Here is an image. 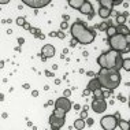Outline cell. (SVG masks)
<instances>
[{
    "mask_svg": "<svg viewBox=\"0 0 130 130\" xmlns=\"http://www.w3.org/2000/svg\"><path fill=\"white\" fill-rule=\"evenodd\" d=\"M70 30H71L73 38H75V40L82 45H88V44L93 43L94 37H96V33H94L92 29L86 27L85 23L81 22V21H77V22L73 23V26L70 27Z\"/></svg>",
    "mask_w": 130,
    "mask_h": 130,
    "instance_id": "1",
    "label": "cell"
},
{
    "mask_svg": "<svg viewBox=\"0 0 130 130\" xmlns=\"http://www.w3.org/2000/svg\"><path fill=\"white\" fill-rule=\"evenodd\" d=\"M97 78H99L101 86L108 90H114L115 88L119 86L121 84V73L115 69H100L97 73Z\"/></svg>",
    "mask_w": 130,
    "mask_h": 130,
    "instance_id": "2",
    "label": "cell"
},
{
    "mask_svg": "<svg viewBox=\"0 0 130 130\" xmlns=\"http://www.w3.org/2000/svg\"><path fill=\"white\" fill-rule=\"evenodd\" d=\"M118 55H119V52L114 51V50L107 51V52L101 54L99 58H97V63L100 64L101 69H115Z\"/></svg>",
    "mask_w": 130,
    "mask_h": 130,
    "instance_id": "3",
    "label": "cell"
},
{
    "mask_svg": "<svg viewBox=\"0 0 130 130\" xmlns=\"http://www.w3.org/2000/svg\"><path fill=\"white\" fill-rule=\"evenodd\" d=\"M108 44L111 45V48L114 51L123 52V54H125V51L127 50V47L130 45L126 36H123V34H115L114 37L108 38Z\"/></svg>",
    "mask_w": 130,
    "mask_h": 130,
    "instance_id": "4",
    "label": "cell"
},
{
    "mask_svg": "<svg viewBox=\"0 0 130 130\" xmlns=\"http://www.w3.org/2000/svg\"><path fill=\"white\" fill-rule=\"evenodd\" d=\"M100 125L104 130H114L118 125V118L115 115H107L100 119Z\"/></svg>",
    "mask_w": 130,
    "mask_h": 130,
    "instance_id": "5",
    "label": "cell"
},
{
    "mask_svg": "<svg viewBox=\"0 0 130 130\" xmlns=\"http://www.w3.org/2000/svg\"><path fill=\"white\" fill-rule=\"evenodd\" d=\"M71 101H70L67 97H59L58 100L55 101V108H59V110H63L64 112H69L70 110H71Z\"/></svg>",
    "mask_w": 130,
    "mask_h": 130,
    "instance_id": "6",
    "label": "cell"
},
{
    "mask_svg": "<svg viewBox=\"0 0 130 130\" xmlns=\"http://www.w3.org/2000/svg\"><path fill=\"white\" fill-rule=\"evenodd\" d=\"M50 3H51L50 0H23V4L29 6L34 10H40V8H43V7L48 6Z\"/></svg>",
    "mask_w": 130,
    "mask_h": 130,
    "instance_id": "7",
    "label": "cell"
},
{
    "mask_svg": "<svg viewBox=\"0 0 130 130\" xmlns=\"http://www.w3.org/2000/svg\"><path fill=\"white\" fill-rule=\"evenodd\" d=\"M90 108H92L96 114H101V112H104L105 110H107V101H105V100H96V99H93Z\"/></svg>",
    "mask_w": 130,
    "mask_h": 130,
    "instance_id": "8",
    "label": "cell"
},
{
    "mask_svg": "<svg viewBox=\"0 0 130 130\" xmlns=\"http://www.w3.org/2000/svg\"><path fill=\"white\" fill-rule=\"evenodd\" d=\"M66 122V118H60V117H56V115L52 114L50 117V125L52 126V130L55 129H60Z\"/></svg>",
    "mask_w": 130,
    "mask_h": 130,
    "instance_id": "9",
    "label": "cell"
},
{
    "mask_svg": "<svg viewBox=\"0 0 130 130\" xmlns=\"http://www.w3.org/2000/svg\"><path fill=\"white\" fill-rule=\"evenodd\" d=\"M41 55H44L45 58H52L55 55V47L51 44H45L43 48H41Z\"/></svg>",
    "mask_w": 130,
    "mask_h": 130,
    "instance_id": "10",
    "label": "cell"
},
{
    "mask_svg": "<svg viewBox=\"0 0 130 130\" xmlns=\"http://www.w3.org/2000/svg\"><path fill=\"white\" fill-rule=\"evenodd\" d=\"M100 88H103V86H101V84H100L99 78H97V77H94V78H92V79L89 81V82H88V86H86V89H89L90 92L93 93L96 89H100Z\"/></svg>",
    "mask_w": 130,
    "mask_h": 130,
    "instance_id": "11",
    "label": "cell"
},
{
    "mask_svg": "<svg viewBox=\"0 0 130 130\" xmlns=\"http://www.w3.org/2000/svg\"><path fill=\"white\" fill-rule=\"evenodd\" d=\"M79 12L81 14H85V15H93V7L92 4H90V2H88V0H85V3H84V6L79 8Z\"/></svg>",
    "mask_w": 130,
    "mask_h": 130,
    "instance_id": "12",
    "label": "cell"
},
{
    "mask_svg": "<svg viewBox=\"0 0 130 130\" xmlns=\"http://www.w3.org/2000/svg\"><path fill=\"white\" fill-rule=\"evenodd\" d=\"M111 12H112V10H108V8H105V7H100V8H99V17H100V18H103V19H108V18H110Z\"/></svg>",
    "mask_w": 130,
    "mask_h": 130,
    "instance_id": "13",
    "label": "cell"
},
{
    "mask_svg": "<svg viewBox=\"0 0 130 130\" xmlns=\"http://www.w3.org/2000/svg\"><path fill=\"white\" fill-rule=\"evenodd\" d=\"M84 3H85V0H69V6L75 8V10H78V11H79L81 7L84 6Z\"/></svg>",
    "mask_w": 130,
    "mask_h": 130,
    "instance_id": "14",
    "label": "cell"
},
{
    "mask_svg": "<svg viewBox=\"0 0 130 130\" xmlns=\"http://www.w3.org/2000/svg\"><path fill=\"white\" fill-rule=\"evenodd\" d=\"M117 31L118 34H123V36H129L130 34V29L126 25H117Z\"/></svg>",
    "mask_w": 130,
    "mask_h": 130,
    "instance_id": "15",
    "label": "cell"
},
{
    "mask_svg": "<svg viewBox=\"0 0 130 130\" xmlns=\"http://www.w3.org/2000/svg\"><path fill=\"white\" fill-rule=\"evenodd\" d=\"M100 7H105L108 10H112L114 7V0H100Z\"/></svg>",
    "mask_w": 130,
    "mask_h": 130,
    "instance_id": "16",
    "label": "cell"
},
{
    "mask_svg": "<svg viewBox=\"0 0 130 130\" xmlns=\"http://www.w3.org/2000/svg\"><path fill=\"white\" fill-rule=\"evenodd\" d=\"M126 18H127V11H125L123 14H121V15H117V23L118 25H125L126 22Z\"/></svg>",
    "mask_w": 130,
    "mask_h": 130,
    "instance_id": "17",
    "label": "cell"
},
{
    "mask_svg": "<svg viewBox=\"0 0 130 130\" xmlns=\"http://www.w3.org/2000/svg\"><path fill=\"white\" fill-rule=\"evenodd\" d=\"M123 60L125 59L122 58V54L119 52V55H118V58H117V64H115V70H121V69H123Z\"/></svg>",
    "mask_w": 130,
    "mask_h": 130,
    "instance_id": "18",
    "label": "cell"
},
{
    "mask_svg": "<svg viewBox=\"0 0 130 130\" xmlns=\"http://www.w3.org/2000/svg\"><path fill=\"white\" fill-rule=\"evenodd\" d=\"M85 123H86V121H84V119H77V121H74V127L77 130H82L84 127H85Z\"/></svg>",
    "mask_w": 130,
    "mask_h": 130,
    "instance_id": "19",
    "label": "cell"
},
{
    "mask_svg": "<svg viewBox=\"0 0 130 130\" xmlns=\"http://www.w3.org/2000/svg\"><path fill=\"white\" fill-rule=\"evenodd\" d=\"M93 97L96 100H104V92L101 90V88H100V89L94 90V92H93Z\"/></svg>",
    "mask_w": 130,
    "mask_h": 130,
    "instance_id": "20",
    "label": "cell"
},
{
    "mask_svg": "<svg viewBox=\"0 0 130 130\" xmlns=\"http://www.w3.org/2000/svg\"><path fill=\"white\" fill-rule=\"evenodd\" d=\"M105 31H107V36L110 37V38H111V37H114L115 34H118V31H117V26H108Z\"/></svg>",
    "mask_w": 130,
    "mask_h": 130,
    "instance_id": "21",
    "label": "cell"
},
{
    "mask_svg": "<svg viewBox=\"0 0 130 130\" xmlns=\"http://www.w3.org/2000/svg\"><path fill=\"white\" fill-rule=\"evenodd\" d=\"M118 126L122 130H129V122L127 121H123V119H119V121H118Z\"/></svg>",
    "mask_w": 130,
    "mask_h": 130,
    "instance_id": "22",
    "label": "cell"
},
{
    "mask_svg": "<svg viewBox=\"0 0 130 130\" xmlns=\"http://www.w3.org/2000/svg\"><path fill=\"white\" fill-rule=\"evenodd\" d=\"M54 115H56V117H60V118H66V114L67 112H64L63 110H59V108H55L54 112H52Z\"/></svg>",
    "mask_w": 130,
    "mask_h": 130,
    "instance_id": "23",
    "label": "cell"
},
{
    "mask_svg": "<svg viewBox=\"0 0 130 130\" xmlns=\"http://www.w3.org/2000/svg\"><path fill=\"white\" fill-rule=\"evenodd\" d=\"M15 22H17V25H18V26H22V27L26 25V21H25V18H23V17H18Z\"/></svg>",
    "mask_w": 130,
    "mask_h": 130,
    "instance_id": "24",
    "label": "cell"
},
{
    "mask_svg": "<svg viewBox=\"0 0 130 130\" xmlns=\"http://www.w3.org/2000/svg\"><path fill=\"white\" fill-rule=\"evenodd\" d=\"M123 69L126 70V71H130V58L123 60Z\"/></svg>",
    "mask_w": 130,
    "mask_h": 130,
    "instance_id": "25",
    "label": "cell"
},
{
    "mask_svg": "<svg viewBox=\"0 0 130 130\" xmlns=\"http://www.w3.org/2000/svg\"><path fill=\"white\" fill-rule=\"evenodd\" d=\"M81 119H84V121H86L88 119V111L84 110L82 112H81Z\"/></svg>",
    "mask_w": 130,
    "mask_h": 130,
    "instance_id": "26",
    "label": "cell"
},
{
    "mask_svg": "<svg viewBox=\"0 0 130 130\" xmlns=\"http://www.w3.org/2000/svg\"><path fill=\"white\" fill-rule=\"evenodd\" d=\"M67 27H69V23L63 21V22L60 23V29H62V30H66V29H67Z\"/></svg>",
    "mask_w": 130,
    "mask_h": 130,
    "instance_id": "27",
    "label": "cell"
},
{
    "mask_svg": "<svg viewBox=\"0 0 130 130\" xmlns=\"http://www.w3.org/2000/svg\"><path fill=\"white\" fill-rule=\"evenodd\" d=\"M63 96H64V97H70V96H71V90H70V89H66L64 92H63Z\"/></svg>",
    "mask_w": 130,
    "mask_h": 130,
    "instance_id": "28",
    "label": "cell"
},
{
    "mask_svg": "<svg viewBox=\"0 0 130 130\" xmlns=\"http://www.w3.org/2000/svg\"><path fill=\"white\" fill-rule=\"evenodd\" d=\"M44 74H45V77H48V78H51V77H54V73H51L50 70H45V71H44Z\"/></svg>",
    "mask_w": 130,
    "mask_h": 130,
    "instance_id": "29",
    "label": "cell"
},
{
    "mask_svg": "<svg viewBox=\"0 0 130 130\" xmlns=\"http://www.w3.org/2000/svg\"><path fill=\"white\" fill-rule=\"evenodd\" d=\"M77 44H78V41H77L75 38H71V41H70V47H75Z\"/></svg>",
    "mask_w": 130,
    "mask_h": 130,
    "instance_id": "30",
    "label": "cell"
},
{
    "mask_svg": "<svg viewBox=\"0 0 130 130\" xmlns=\"http://www.w3.org/2000/svg\"><path fill=\"white\" fill-rule=\"evenodd\" d=\"M93 123H94V121H93L92 118H88V119H86V125H88V126H92Z\"/></svg>",
    "mask_w": 130,
    "mask_h": 130,
    "instance_id": "31",
    "label": "cell"
},
{
    "mask_svg": "<svg viewBox=\"0 0 130 130\" xmlns=\"http://www.w3.org/2000/svg\"><path fill=\"white\" fill-rule=\"evenodd\" d=\"M58 37H59V38H62V40H63V38H64V37H66V34H64V31H58Z\"/></svg>",
    "mask_w": 130,
    "mask_h": 130,
    "instance_id": "32",
    "label": "cell"
},
{
    "mask_svg": "<svg viewBox=\"0 0 130 130\" xmlns=\"http://www.w3.org/2000/svg\"><path fill=\"white\" fill-rule=\"evenodd\" d=\"M89 94H90V90L89 89H85V90H84V93H82V96L86 97V96H89Z\"/></svg>",
    "mask_w": 130,
    "mask_h": 130,
    "instance_id": "33",
    "label": "cell"
},
{
    "mask_svg": "<svg viewBox=\"0 0 130 130\" xmlns=\"http://www.w3.org/2000/svg\"><path fill=\"white\" fill-rule=\"evenodd\" d=\"M110 94H111V90L105 89V92H104V99H105V97H108V96H110Z\"/></svg>",
    "mask_w": 130,
    "mask_h": 130,
    "instance_id": "34",
    "label": "cell"
},
{
    "mask_svg": "<svg viewBox=\"0 0 130 130\" xmlns=\"http://www.w3.org/2000/svg\"><path fill=\"white\" fill-rule=\"evenodd\" d=\"M86 75H88V77H93V78H94V75H97V74H94L93 71H88V73H86Z\"/></svg>",
    "mask_w": 130,
    "mask_h": 130,
    "instance_id": "35",
    "label": "cell"
},
{
    "mask_svg": "<svg viewBox=\"0 0 130 130\" xmlns=\"http://www.w3.org/2000/svg\"><path fill=\"white\" fill-rule=\"evenodd\" d=\"M18 43H19V45H22L23 43H25V38H23V37H19V38H18Z\"/></svg>",
    "mask_w": 130,
    "mask_h": 130,
    "instance_id": "36",
    "label": "cell"
},
{
    "mask_svg": "<svg viewBox=\"0 0 130 130\" xmlns=\"http://www.w3.org/2000/svg\"><path fill=\"white\" fill-rule=\"evenodd\" d=\"M48 36H50V37H58V33H55V31H51Z\"/></svg>",
    "mask_w": 130,
    "mask_h": 130,
    "instance_id": "37",
    "label": "cell"
},
{
    "mask_svg": "<svg viewBox=\"0 0 130 130\" xmlns=\"http://www.w3.org/2000/svg\"><path fill=\"white\" fill-rule=\"evenodd\" d=\"M31 96H33V97H37V96H38V90H33V92H31Z\"/></svg>",
    "mask_w": 130,
    "mask_h": 130,
    "instance_id": "38",
    "label": "cell"
},
{
    "mask_svg": "<svg viewBox=\"0 0 130 130\" xmlns=\"http://www.w3.org/2000/svg\"><path fill=\"white\" fill-rule=\"evenodd\" d=\"M23 27H25L26 30H29V31H30V29H31V26H30V25H29V23H27V22H26V25L23 26Z\"/></svg>",
    "mask_w": 130,
    "mask_h": 130,
    "instance_id": "39",
    "label": "cell"
},
{
    "mask_svg": "<svg viewBox=\"0 0 130 130\" xmlns=\"http://www.w3.org/2000/svg\"><path fill=\"white\" fill-rule=\"evenodd\" d=\"M36 37H37V38H41V40H43V38H44L45 36H44V34H43V33H38V34H37V36H36Z\"/></svg>",
    "mask_w": 130,
    "mask_h": 130,
    "instance_id": "40",
    "label": "cell"
},
{
    "mask_svg": "<svg viewBox=\"0 0 130 130\" xmlns=\"http://www.w3.org/2000/svg\"><path fill=\"white\" fill-rule=\"evenodd\" d=\"M119 100H121L122 103H125V101H126V97H123V96L121 94V96H119Z\"/></svg>",
    "mask_w": 130,
    "mask_h": 130,
    "instance_id": "41",
    "label": "cell"
},
{
    "mask_svg": "<svg viewBox=\"0 0 130 130\" xmlns=\"http://www.w3.org/2000/svg\"><path fill=\"white\" fill-rule=\"evenodd\" d=\"M74 110H77V111L81 110V105L79 104H74Z\"/></svg>",
    "mask_w": 130,
    "mask_h": 130,
    "instance_id": "42",
    "label": "cell"
},
{
    "mask_svg": "<svg viewBox=\"0 0 130 130\" xmlns=\"http://www.w3.org/2000/svg\"><path fill=\"white\" fill-rule=\"evenodd\" d=\"M63 19H64V22H67V21L70 19V17L69 15H63Z\"/></svg>",
    "mask_w": 130,
    "mask_h": 130,
    "instance_id": "43",
    "label": "cell"
},
{
    "mask_svg": "<svg viewBox=\"0 0 130 130\" xmlns=\"http://www.w3.org/2000/svg\"><path fill=\"white\" fill-rule=\"evenodd\" d=\"M29 88H30L29 84H23V89H29Z\"/></svg>",
    "mask_w": 130,
    "mask_h": 130,
    "instance_id": "44",
    "label": "cell"
},
{
    "mask_svg": "<svg viewBox=\"0 0 130 130\" xmlns=\"http://www.w3.org/2000/svg\"><path fill=\"white\" fill-rule=\"evenodd\" d=\"M99 27H100V29H105V23H101Z\"/></svg>",
    "mask_w": 130,
    "mask_h": 130,
    "instance_id": "45",
    "label": "cell"
},
{
    "mask_svg": "<svg viewBox=\"0 0 130 130\" xmlns=\"http://www.w3.org/2000/svg\"><path fill=\"white\" fill-rule=\"evenodd\" d=\"M121 3H122L121 0H117V2H114V6H115V4H121Z\"/></svg>",
    "mask_w": 130,
    "mask_h": 130,
    "instance_id": "46",
    "label": "cell"
},
{
    "mask_svg": "<svg viewBox=\"0 0 130 130\" xmlns=\"http://www.w3.org/2000/svg\"><path fill=\"white\" fill-rule=\"evenodd\" d=\"M129 130H130V119H129Z\"/></svg>",
    "mask_w": 130,
    "mask_h": 130,
    "instance_id": "47",
    "label": "cell"
},
{
    "mask_svg": "<svg viewBox=\"0 0 130 130\" xmlns=\"http://www.w3.org/2000/svg\"><path fill=\"white\" fill-rule=\"evenodd\" d=\"M129 108H130V97H129Z\"/></svg>",
    "mask_w": 130,
    "mask_h": 130,
    "instance_id": "48",
    "label": "cell"
},
{
    "mask_svg": "<svg viewBox=\"0 0 130 130\" xmlns=\"http://www.w3.org/2000/svg\"><path fill=\"white\" fill-rule=\"evenodd\" d=\"M55 130H59V129H55Z\"/></svg>",
    "mask_w": 130,
    "mask_h": 130,
    "instance_id": "49",
    "label": "cell"
}]
</instances>
